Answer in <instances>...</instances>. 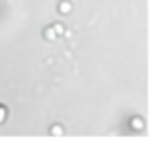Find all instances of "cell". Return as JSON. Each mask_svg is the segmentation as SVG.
<instances>
[{
    "label": "cell",
    "instance_id": "obj_6",
    "mask_svg": "<svg viewBox=\"0 0 161 150\" xmlns=\"http://www.w3.org/2000/svg\"><path fill=\"white\" fill-rule=\"evenodd\" d=\"M4 114H6V110H4L2 107H0V122H2V120H4Z\"/></svg>",
    "mask_w": 161,
    "mask_h": 150
},
{
    "label": "cell",
    "instance_id": "obj_1",
    "mask_svg": "<svg viewBox=\"0 0 161 150\" xmlns=\"http://www.w3.org/2000/svg\"><path fill=\"white\" fill-rule=\"evenodd\" d=\"M70 10H72V4L66 2V0H63V2L59 4V12H61V13H68Z\"/></svg>",
    "mask_w": 161,
    "mask_h": 150
},
{
    "label": "cell",
    "instance_id": "obj_3",
    "mask_svg": "<svg viewBox=\"0 0 161 150\" xmlns=\"http://www.w3.org/2000/svg\"><path fill=\"white\" fill-rule=\"evenodd\" d=\"M131 123H133V128H135V129H142V120H140V118H133Z\"/></svg>",
    "mask_w": 161,
    "mask_h": 150
},
{
    "label": "cell",
    "instance_id": "obj_4",
    "mask_svg": "<svg viewBox=\"0 0 161 150\" xmlns=\"http://www.w3.org/2000/svg\"><path fill=\"white\" fill-rule=\"evenodd\" d=\"M53 31H55V34H64V27L61 23H55L53 25Z\"/></svg>",
    "mask_w": 161,
    "mask_h": 150
},
{
    "label": "cell",
    "instance_id": "obj_2",
    "mask_svg": "<svg viewBox=\"0 0 161 150\" xmlns=\"http://www.w3.org/2000/svg\"><path fill=\"white\" fill-rule=\"evenodd\" d=\"M44 36H45V40H53L57 34H55V31H53V27H48L44 31Z\"/></svg>",
    "mask_w": 161,
    "mask_h": 150
},
{
    "label": "cell",
    "instance_id": "obj_5",
    "mask_svg": "<svg viewBox=\"0 0 161 150\" xmlns=\"http://www.w3.org/2000/svg\"><path fill=\"white\" fill-rule=\"evenodd\" d=\"M51 135H63V129L59 126H55V128H51Z\"/></svg>",
    "mask_w": 161,
    "mask_h": 150
}]
</instances>
